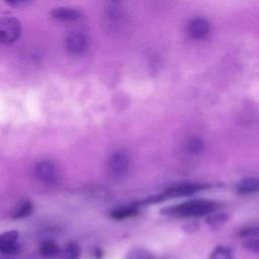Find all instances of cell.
Listing matches in <instances>:
<instances>
[{
    "label": "cell",
    "mask_w": 259,
    "mask_h": 259,
    "mask_svg": "<svg viewBox=\"0 0 259 259\" xmlns=\"http://www.w3.org/2000/svg\"><path fill=\"white\" fill-rule=\"evenodd\" d=\"M217 207L218 203L215 201L208 199H194L165 207L161 212L176 218H196L209 214L213 212Z\"/></svg>",
    "instance_id": "6da1fadb"
},
{
    "label": "cell",
    "mask_w": 259,
    "mask_h": 259,
    "mask_svg": "<svg viewBox=\"0 0 259 259\" xmlns=\"http://www.w3.org/2000/svg\"><path fill=\"white\" fill-rule=\"evenodd\" d=\"M21 22L14 17L0 19V44L10 45L18 39L21 34Z\"/></svg>",
    "instance_id": "7a4b0ae2"
},
{
    "label": "cell",
    "mask_w": 259,
    "mask_h": 259,
    "mask_svg": "<svg viewBox=\"0 0 259 259\" xmlns=\"http://www.w3.org/2000/svg\"><path fill=\"white\" fill-rule=\"evenodd\" d=\"M208 185L200 183H180L168 187L162 194L164 200L167 198H176L192 195L200 190L207 188Z\"/></svg>",
    "instance_id": "3957f363"
},
{
    "label": "cell",
    "mask_w": 259,
    "mask_h": 259,
    "mask_svg": "<svg viewBox=\"0 0 259 259\" xmlns=\"http://www.w3.org/2000/svg\"><path fill=\"white\" fill-rule=\"evenodd\" d=\"M130 168V158L124 152L114 153L108 161V172L113 177H122Z\"/></svg>",
    "instance_id": "277c9868"
},
{
    "label": "cell",
    "mask_w": 259,
    "mask_h": 259,
    "mask_svg": "<svg viewBox=\"0 0 259 259\" xmlns=\"http://www.w3.org/2000/svg\"><path fill=\"white\" fill-rule=\"evenodd\" d=\"M210 32L209 22L201 17L193 18L187 24L188 35L195 40H200L205 38Z\"/></svg>",
    "instance_id": "5b68a950"
},
{
    "label": "cell",
    "mask_w": 259,
    "mask_h": 259,
    "mask_svg": "<svg viewBox=\"0 0 259 259\" xmlns=\"http://www.w3.org/2000/svg\"><path fill=\"white\" fill-rule=\"evenodd\" d=\"M34 173L36 178L47 184L54 183L58 179V169L50 161H41L35 165Z\"/></svg>",
    "instance_id": "8992f818"
},
{
    "label": "cell",
    "mask_w": 259,
    "mask_h": 259,
    "mask_svg": "<svg viewBox=\"0 0 259 259\" xmlns=\"http://www.w3.org/2000/svg\"><path fill=\"white\" fill-rule=\"evenodd\" d=\"M19 234L15 230L6 231L0 234V254L10 256L17 250Z\"/></svg>",
    "instance_id": "52a82bcc"
},
{
    "label": "cell",
    "mask_w": 259,
    "mask_h": 259,
    "mask_svg": "<svg viewBox=\"0 0 259 259\" xmlns=\"http://www.w3.org/2000/svg\"><path fill=\"white\" fill-rule=\"evenodd\" d=\"M88 46L87 37L82 33H72L66 39V48L72 55H80Z\"/></svg>",
    "instance_id": "ba28073f"
},
{
    "label": "cell",
    "mask_w": 259,
    "mask_h": 259,
    "mask_svg": "<svg viewBox=\"0 0 259 259\" xmlns=\"http://www.w3.org/2000/svg\"><path fill=\"white\" fill-rule=\"evenodd\" d=\"M53 18L60 21H74L80 18L81 13L79 10L70 7H58L51 11Z\"/></svg>",
    "instance_id": "9c48e42d"
},
{
    "label": "cell",
    "mask_w": 259,
    "mask_h": 259,
    "mask_svg": "<svg viewBox=\"0 0 259 259\" xmlns=\"http://www.w3.org/2000/svg\"><path fill=\"white\" fill-rule=\"evenodd\" d=\"M237 191L241 194H250L259 192V178L246 177L242 179L237 185Z\"/></svg>",
    "instance_id": "30bf717a"
},
{
    "label": "cell",
    "mask_w": 259,
    "mask_h": 259,
    "mask_svg": "<svg viewBox=\"0 0 259 259\" xmlns=\"http://www.w3.org/2000/svg\"><path fill=\"white\" fill-rule=\"evenodd\" d=\"M138 213H139L138 205L132 204V205L120 206V207L113 209L110 212V217L114 220H123V219H127L131 217H135Z\"/></svg>",
    "instance_id": "8fae6325"
},
{
    "label": "cell",
    "mask_w": 259,
    "mask_h": 259,
    "mask_svg": "<svg viewBox=\"0 0 259 259\" xmlns=\"http://www.w3.org/2000/svg\"><path fill=\"white\" fill-rule=\"evenodd\" d=\"M81 255V248L75 242H69L63 249L60 250L59 257L61 259H79Z\"/></svg>",
    "instance_id": "7c38bea8"
},
{
    "label": "cell",
    "mask_w": 259,
    "mask_h": 259,
    "mask_svg": "<svg viewBox=\"0 0 259 259\" xmlns=\"http://www.w3.org/2000/svg\"><path fill=\"white\" fill-rule=\"evenodd\" d=\"M60 248L59 246L50 240L44 241L39 246V253L40 255L46 259H51L59 256L60 254Z\"/></svg>",
    "instance_id": "4fadbf2b"
},
{
    "label": "cell",
    "mask_w": 259,
    "mask_h": 259,
    "mask_svg": "<svg viewBox=\"0 0 259 259\" xmlns=\"http://www.w3.org/2000/svg\"><path fill=\"white\" fill-rule=\"evenodd\" d=\"M33 210V203L30 200H25L19 203L11 212V218L18 220L28 217Z\"/></svg>",
    "instance_id": "5bb4252c"
},
{
    "label": "cell",
    "mask_w": 259,
    "mask_h": 259,
    "mask_svg": "<svg viewBox=\"0 0 259 259\" xmlns=\"http://www.w3.org/2000/svg\"><path fill=\"white\" fill-rule=\"evenodd\" d=\"M204 149V142L197 137H192L186 142V151L191 155L200 154Z\"/></svg>",
    "instance_id": "9a60e30c"
},
{
    "label": "cell",
    "mask_w": 259,
    "mask_h": 259,
    "mask_svg": "<svg viewBox=\"0 0 259 259\" xmlns=\"http://www.w3.org/2000/svg\"><path fill=\"white\" fill-rule=\"evenodd\" d=\"M209 259H234L232 250L227 246H217L209 254Z\"/></svg>",
    "instance_id": "2e32d148"
},
{
    "label": "cell",
    "mask_w": 259,
    "mask_h": 259,
    "mask_svg": "<svg viewBox=\"0 0 259 259\" xmlns=\"http://www.w3.org/2000/svg\"><path fill=\"white\" fill-rule=\"evenodd\" d=\"M125 259H155V258L148 250L141 247H136L127 252Z\"/></svg>",
    "instance_id": "e0dca14e"
},
{
    "label": "cell",
    "mask_w": 259,
    "mask_h": 259,
    "mask_svg": "<svg viewBox=\"0 0 259 259\" xmlns=\"http://www.w3.org/2000/svg\"><path fill=\"white\" fill-rule=\"evenodd\" d=\"M228 220V214L224 212H211L206 218V223L210 227H220Z\"/></svg>",
    "instance_id": "ac0fdd59"
},
{
    "label": "cell",
    "mask_w": 259,
    "mask_h": 259,
    "mask_svg": "<svg viewBox=\"0 0 259 259\" xmlns=\"http://www.w3.org/2000/svg\"><path fill=\"white\" fill-rule=\"evenodd\" d=\"M259 234V226H247L243 227L239 230L238 236L241 238H245L246 240L255 238Z\"/></svg>",
    "instance_id": "d6986e66"
},
{
    "label": "cell",
    "mask_w": 259,
    "mask_h": 259,
    "mask_svg": "<svg viewBox=\"0 0 259 259\" xmlns=\"http://www.w3.org/2000/svg\"><path fill=\"white\" fill-rule=\"evenodd\" d=\"M244 247H245V249H247L248 251H250L252 253L259 254V238L255 237V238L246 240L244 242Z\"/></svg>",
    "instance_id": "ffe728a7"
},
{
    "label": "cell",
    "mask_w": 259,
    "mask_h": 259,
    "mask_svg": "<svg viewBox=\"0 0 259 259\" xmlns=\"http://www.w3.org/2000/svg\"><path fill=\"white\" fill-rule=\"evenodd\" d=\"M93 254H94V257H97V259H101L102 257V251L100 249H96Z\"/></svg>",
    "instance_id": "44dd1931"
},
{
    "label": "cell",
    "mask_w": 259,
    "mask_h": 259,
    "mask_svg": "<svg viewBox=\"0 0 259 259\" xmlns=\"http://www.w3.org/2000/svg\"><path fill=\"white\" fill-rule=\"evenodd\" d=\"M0 259H11L10 256H6V255H2L0 256Z\"/></svg>",
    "instance_id": "7402d4cb"
}]
</instances>
